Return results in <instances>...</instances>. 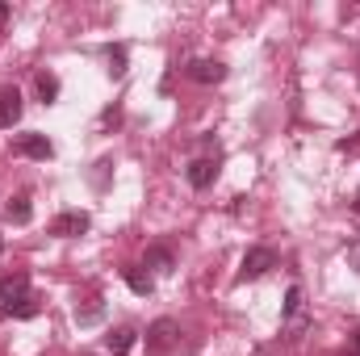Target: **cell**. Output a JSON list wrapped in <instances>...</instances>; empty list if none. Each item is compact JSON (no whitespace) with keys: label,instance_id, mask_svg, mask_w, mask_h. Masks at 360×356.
<instances>
[{"label":"cell","instance_id":"obj_1","mask_svg":"<svg viewBox=\"0 0 360 356\" xmlns=\"http://www.w3.org/2000/svg\"><path fill=\"white\" fill-rule=\"evenodd\" d=\"M180 340V331H176V323L172 319H160V323H151V331H147V352L151 356H164L172 344Z\"/></svg>","mask_w":360,"mask_h":356},{"label":"cell","instance_id":"obj_2","mask_svg":"<svg viewBox=\"0 0 360 356\" xmlns=\"http://www.w3.org/2000/svg\"><path fill=\"white\" fill-rule=\"evenodd\" d=\"M184 76H188L193 84H222V80H226V63H218V59H193V63L184 68Z\"/></svg>","mask_w":360,"mask_h":356},{"label":"cell","instance_id":"obj_3","mask_svg":"<svg viewBox=\"0 0 360 356\" xmlns=\"http://www.w3.org/2000/svg\"><path fill=\"white\" fill-rule=\"evenodd\" d=\"M269 268H276V252H272V248H252V252L243 256L239 281H256V276H264Z\"/></svg>","mask_w":360,"mask_h":356},{"label":"cell","instance_id":"obj_4","mask_svg":"<svg viewBox=\"0 0 360 356\" xmlns=\"http://www.w3.org/2000/svg\"><path fill=\"white\" fill-rule=\"evenodd\" d=\"M89 231V214L84 210H68V214H59L55 222H51V235H59V239H76V235H84Z\"/></svg>","mask_w":360,"mask_h":356},{"label":"cell","instance_id":"obj_5","mask_svg":"<svg viewBox=\"0 0 360 356\" xmlns=\"http://www.w3.org/2000/svg\"><path fill=\"white\" fill-rule=\"evenodd\" d=\"M21 92L17 89H0V130H13L21 122Z\"/></svg>","mask_w":360,"mask_h":356},{"label":"cell","instance_id":"obj_6","mask_svg":"<svg viewBox=\"0 0 360 356\" xmlns=\"http://www.w3.org/2000/svg\"><path fill=\"white\" fill-rule=\"evenodd\" d=\"M21 298H30V276H25V272L0 276V302H4V306H13V302H21Z\"/></svg>","mask_w":360,"mask_h":356},{"label":"cell","instance_id":"obj_7","mask_svg":"<svg viewBox=\"0 0 360 356\" xmlns=\"http://www.w3.org/2000/svg\"><path fill=\"white\" fill-rule=\"evenodd\" d=\"M17 151L30 155V160H51V155H55V147H51L46 134H21V139H17Z\"/></svg>","mask_w":360,"mask_h":356},{"label":"cell","instance_id":"obj_8","mask_svg":"<svg viewBox=\"0 0 360 356\" xmlns=\"http://www.w3.org/2000/svg\"><path fill=\"white\" fill-rule=\"evenodd\" d=\"M214 177H218L214 160H193V164H188V184H193V189H210Z\"/></svg>","mask_w":360,"mask_h":356},{"label":"cell","instance_id":"obj_9","mask_svg":"<svg viewBox=\"0 0 360 356\" xmlns=\"http://www.w3.org/2000/svg\"><path fill=\"white\" fill-rule=\"evenodd\" d=\"M134 340H139V336H134V327H117V331H109V336H105V348H109L113 356H126L130 348H134Z\"/></svg>","mask_w":360,"mask_h":356},{"label":"cell","instance_id":"obj_10","mask_svg":"<svg viewBox=\"0 0 360 356\" xmlns=\"http://www.w3.org/2000/svg\"><path fill=\"white\" fill-rule=\"evenodd\" d=\"M4 218H8V222H17V227H25V222L34 218V205H30V193H17V197L8 201V210H4Z\"/></svg>","mask_w":360,"mask_h":356},{"label":"cell","instance_id":"obj_11","mask_svg":"<svg viewBox=\"0 0 360 356\" xmlns=\"http://www.w3.org/2000/svg\"><path fill=\"white\" fill-rule=\"evenodd\" d=\"M147 265L155 268V272H172V252H168V248H151V252H147Z\"/></svg>","mask_w":360,"mask_h":356},{"label":"cell","instance_id":"obj_12","mask_svg":"<svg viewBox=\"0 0 360 356\" xmlns=\"http://www.w3.org/2000/svg\"><path fill=\"white\" fill-rule=\"evenodd\" d=\"M126 285H130L139 298H147V293H151V276H143L139 268H126Z\"/></svg>","mask_w":360,"mask_h":356},{"label":"cell","instance_id":"obj_13","mask_svg":"<svg viewBox=\"0 0 360 356\" xmlns=\"http://www.w3.org/2000/svg\"><path fill=\"white\" fill-rule=\"evenodd\" d=\"M4 314H13V319H34V314H38V302H34V298H21V302L4 306Z\"/></svg>","mask_w":360,"mask_h":356},{"label":"cell","instance_id":"obj_14","mask_svg":"<svg viewBox=\"0 0 360 356\" xmlns=\"http://www.w3.org/2000/svg\"><path fill=\"white\" fill-rule=\"evenodd\" d=\"M38 96H42V101H46V105H51V101H55V96H59V80H55V76H51V72H42V76H38Z\"/></svg>","mask_w":360,"mask_h":356},{"label":"cell","instance_id":"obj_15","mask_svg":"<svg viewBox=\"0 0 360 356\" xmlns=\"http://www.w3.org/2000/svg\"><path fill=\"white\" fill-rule=\"evenodd\" d=\"M297 310H302V289L289 285V293H285V314H297Z\"/></svg>","mask_w":360,"mask_h":356},{"label":"cell","instance_id":"obj_16","mask_svg":"<svg viewBox=\"0 0 360 356\" xmlns=\"http://www.w3.org/2000/svg\"><path fill=\"white\" fill-rule=\"evenodd\" d=\"M4 21H8V4H0V25H4Z\"/></svg>","mask_w":360,"mask_h":356},{"label":"cell","instance_id":"obj_17","mask_svg":"<svg viewBox=\"0 0 360 356\" xmlns=\"http://www.w3.org/2000/svg\"><path fill=\"white\" fill-rule=\"evenodd\" d=\"M352 356H360V331H356V352H352Z\"/></svg>","mask_w":360,"mask_h":356},{"label":"cell","instance_id":"obj_18","mask_svg":"<svg viewBox=\"0 0 360 356\" xmlns=\"http://www.w3.org/2000/svg\"><path fill=\"white\" fill-rule=\"evenodd\" d=\"M356 214H360V193H356Z\"/></svg>","mask_w":360,"mask_h":356}]
</instances>
